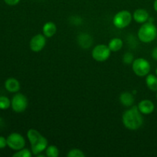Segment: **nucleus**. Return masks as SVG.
I'll use <instances>...</instances> for the list:
<instances>
[{
    "instance_id": "nucleus-1",
    "label": "nucleus",
    "mask_w": 157,
    "mask_h": 157,
    "mask_svg": "<svg viewBox=\"0 0 157 157\" xmlns=\"http://www.w3.org/2000/svg\"><path fill=\"white\" fill-rule=\"evenodd\" d=\"M122 121L126 128L130 130H136L140 128L144 124V117L138 107L133 106L124 112Z\"/></svg>"
},
{
    "instance_id": "nucleus-2",
    "label": "nucleus",
    "mask_w": 157,
    "mask_h": 157,
    "mask_svg": "<svg viewBox=\"0 0 157 157\" xmlns=\"http://www.w3.org/2000/svg\"><path fill=\"white\" fill-rule=\"evenodd\" d=\"M28 139L31 144V150L35 156L42 153L48 147V140L38 130L30 129L27 133Z\"/></svg>"
},
{
    "instance_id": "nucleus-3",
    "label": "nucleus",
    "mask_w": 157,
    "mask_h": 157,
    "mask_svg": "<svg viewBox=\"0 0 157 157\" xmlns=\"http://www.w3.org/2000/svg\"><path fill=\"white\" fill-rule=\"evenodd\" d=\"M138 38L144 43H150L154 41L157 36V29L153 22H145L138 31Z\"/></svg>"
},
{
    "instance_id": "nucleus-4",
    "label": "nucleus",
    "mask_w": 157,
    "mask_h": 157,
    "mask_svg": "<svg viewBox=\"0 0 157 157\" xmlns=\"http://www.w3.org/2000/svg\"><path fill=\"white\" fill-rule=\"evenodd\" d=\"M150 64L144 58L135 59L132 63V69L133 72L139 77H145L150 73Z\"/></svg>"
},
{
    "instance_id": "nucleus-5",
    "label": "nucleus",
    "mask_w": 157,
    "mask_h": 157,
    "mask_svg": "<svg viewBox=\"0 0 157 157\" xmlns=\"http://www.w3.org/2000/svg\"><path fill=\"white\" fill-rule=\"evenodd\" d=\"M133 15L129 11L122 10L117 12L113 18V23L117 29H122L127 27L130 24Z\"/></svg>"
},
{
    "instance_id": "nucleus-6",
    "label": "nucleus",
    "mask_w": 157,
    "mask_h": 157,
    "mask_svg": "<svg viewBox=\"0 0 157 157\" xmlns=\"http://www.w3.org/2000/svg\"><path fill=\"white\" fill-rule=\"evenodd\" d=\"M111 51L109 48L108 45L105 44H98L94 48L92 51V57L94 59L99 62L107 61L110 56Z\"/></svg>"
},
{
    "instance_id": "nucleus-7",
    "label": "nucleus",
    "mask_w": 157,
    "mask_h": 157,
    "mask_svg": "<svg viewBox=\"0 0 157 157\" xmlns=\"http://www.w3.org/2000/svg\"><path fill=\"white\" fill-rule=\"evenodd\" d=\"M7 146L13 150H20L25 146V138L18 133H12L8 136Z\"/></svg>"
},
{
    "instance_id": "nucleus-8",
    "label": "nucleus",
    "mask_w": 157,
    "mask_h": 157,
    "mask_svg": "<svg viewBox=\"0 0 157 157\" xmlns=\"http://www.w3.org/2000/svg\"><path fill=\"white\" fill-rule=\"evenodd\" d=\"M12 110L16 113L25 111L28 107V99L22 94H16L11 101Z\"/></svg>"
},
{
    "instance_id": "nucleus-9",
    "label": "nucleus",
    "mask_w": 157,
    "mask_h": 157,
    "mask_svg": "<svg viewBox=\"0 0 157 157\" xmlns=\"http://www.w3.org/2000/svg\"><path fill=\"white\" fill-rule=\"evenodd\" d=\"M46 44V37L41 34H38L35 35L33 38L31 39L29 45L30 48L32 52H41L44 48Z\"/></svg>"
},
{
    "instance_id": "nucleus-10",
    "label": "nucleus",
    "mask_w": 157,
    "mask_h": 157,
    "mask_svg": "<svg viewBox=\"0 0 157 157\" xmlns=\"http://www.w3.org/2000/svg\"><path fill=\"white\" fill-rule=\"evenodd\" d=\"M138 109L143 114H150L154 110V104L150 100H143L138 104Z\"/></svg>"
},
{
    "instance_id": "nucleus-11",
    "label": "nucleus",
    "mask_w": 157,
    "mask_h": 157,
    "mask_svg": "<svg viewBox=\"0 0 157 157\" xmlns=\"http://www.w3.org/2000/svg\"><path fill=\"white\" fill-rule=\"evenodd\" d=\"M133 19L135 21L140 24H144V23L147 22L150 18V15H149L148 12L144 9H138L133 12Z\"/></svg>"
},
{
    "instance_id": "nucleus-12",
    "label": "nucleus",
    "mask_w": 157,
    "mask_h": 157,
    "mask_svg": "<svg viewBox=\"0 0 157 157\" xmlns=\"http://www.w3.org/2000/svg\"><path fill=\"white\" fill-rule=\"evenodd\" d=\"M78 43L82 48H89L93 44V38L89 34L81 33L78 36Z\"/></svg>"
},
{
    "instance_id": "nucleus-13",
    "label": "nucleus",
    "mask_w": 157,
    "mask_h": 157,
    "mask_svg": "<svg viewBox=\"0 0 157 157\" xmlns=\"http://www.w3.org/2000/svg\"><path fill=\"white\" fill-rule=\"evenodd\" d=\"M5 87L6 90L11 93H16L20 90L19 81L13 78H10L6 80L5 83Z\"/></svg>"
},
{
    "instance_id": "nucleus-14",
    "label": "nucleus",
    "mask_w": 157,
    "mask_h": 157,
    "mask_svg": "<svg viewBox=\"0 0 157 157\" xmlns=\"http://www.w3.org/2000/svg\"><path fill=\"white\" fill-rule=\"evenodd\" d=\"M43 35L47 38H52L55 35L57 32L56 25L52 21H48L44 25L42 29Z\"/></svg>"
},
{
    "instance_id": "nucleus-15",
    "label": "nucleus",
    "mask_w": 157,
    "mask_h": 157,
    "mask_svg": "<svg viewBox=\"0 0 157 157\" xmlns=\"http://www.w3.org/2000/svg\"><path fill=\"white\" fill-rule=\"evenodd\" d=\"M135 101V98L133 97V94L130 92H124L121 94L120 96V101L123 105L126 107H131Z\"/></svg>"
},
{
    "instance_id": "nucleus-16",
    "label": "nucleus",
    "mask_w": 157,
    "mask_h": 157,
    "mask_svg": "<svg viewBox=\"0 0 157 157\" xmlns=\"http://www.w3.org/2000/svg\"><path fill=\"white\" fill-rule=\"evenodd\" d=\"M123 44L124 42L121 38H114L110 40L108 44V47L111 52H118L122 48Z\"/></svg>"
},
{
    "instance_id": "nucleus-17",
    "label": "nucleus",
    "mask_w": 157,
    "mask_h": 157,
    "mask_svg": "<svg viewBox=\"0 0 157 157\" xmlns=\"http://www.w3.org/2000/svg\"><path fill=\"white\" fill-rule=\"evenodd\" d=\"M146 84L152 91H157V77L153 75H149L146 79Z\"/></svg>"
},
{
    "instance_id": "nucleus-18",
    "label": "nucleus",
    "mask_w": 157,
    "mask_h": 157,
    "mask_svg": "<svg viewBox=\"0 0 157 157\" xmlns=\"http://www.w3.org/2000/svg\"><path fill=\"white\" fill-rule=\"evenodd\" d=\"M45 155L48 157H58L59 155V150L56 146L51 145L46 148Z\"/></svg>"
},
{
    "instance_id": "nucleus-19",
    "label": "nucleus",
    "mask_w": 157,
    "mask_h": 157,
    "mask_svg": "<svg viewBox=\"0 0 157 157\" xmlns=\"http://www.w3.org/2000/svg\"><path fill=\"white\" fill-rule=\"evenodd\" d=\"M32 151V150H31ZM29 149H21L18 150L15 153L12 155L13 157H31L32 155V152H31Z\"/></svg>"
},
{
    "instance_id": "nucleus-20",
    "label": "nucleus",
    "mask_w": 157,
    "mask_h": 157,
    "mask_svg": "<svg viewBox=\"0 0 157 157\" xmlns=\"http://www.w3.org/2000/svg\"><path fill=\"white\" fill-rule=\"evenodd\" d=\"M11 105V101L7 97L0 96V109L7 110Z\"/></svg>"
},
{
    "instance_id": "nucleus-21",
    "label": "nucleus",
    "mask_w": 157,
    "mask_h": 157,
    "mask_svg": "<svg viewBox=\"0 0 157 157\" xmlns=\"http://www.w3.org/2000/svg\"><path fill=\"white\" fill-rule=\"evenodd\" d=\"M68 157H84L85 154L79 149H72L67 154Z\"/></svg>"
},
{
    "instance_id": "nucleus-22",
    "label": "nucleus",
    "mask_w": 157,
    "mask_h": 157,
    "mask_svg": "<svg viewBox=\"0 0 157 157\" xmlns=\"http://www.w3.org/2000/svg\"><path fill=\"white\" fill-rule=\"evenodd\" d=\"M123 61H124V62L127 64H131V63H133V61H134L133 54L130 53V52H127V53L124 55V57H123Z\"/></svg>"
},
{
    "instance_id": "nucleus-23",
    "label": "nucleus",
    "mask_w": 157,
    "mask_h": 157,
    "mask_svg": "<svg viewBox=\"0 0 157 157\" xmlns=\"http://www.w3.org/2000/svg\"><path fill=\"white\" fill-rule=\"evenodd\" d=\"M7 146V139L3 136H0V149H3Z\"/></svg>"
},
{
    "instance_id": "nucleus-24",
    "label": "nucleus",
    "mask_w": 157,
    "mask_h": 157,
    "mask_svg": "<svg viewBox=\"0 0 157 157\" xmlns=\"http://www.w3.org/2000/svg\"><path fill=\"white\" fill-rule=\"evenodd\" d=\"M5 2L9 6H15L20 2V0H4Z\"/></svg>"
},
{
    "instance_id": "nucleus-25",
    "label": "nucleus",
    "mask_w": 157,
    "mask_h": 157,
    "mask_svg": "<svg viewBox=\"0 0 157 157\" xmlns=\"http://www.w3.org/2000/svg\"><path fill=\"white\" fill-rule=\"evenodd\" d=\"M72 18H73V21H74L73 23L75 25H80V24H81V22H82V21H81V19L80 17L74 16Z\"/></svg>"
},
{
    "instance_id": "nucleus-26",
    "label": "nucleus",
    "mask_w": 157,
    "mask_h": 157,
    "mask_svg": "<svg viewBox=\"0 0 157 157\" xmlns=\"http://www.w3.org/2000/svg\"><path fill=\"white\" fill-rule=\"evenodd\" d=\"M152 57H153V59L157 61V48H155L152 52Z\"/></svg>"
},
{
    "instance_id": "nucleus-27",
    "label": "nucleus",
    "mask_w": 157,
    "mask_h": 157,
    "mask_svg": "<svg viewBox=\"0 0 157 157\" xmlns=\"http://www.w3.org/2000/svg\"><path fill=\"white\" fill-rule=\"evenodd\" d=\"M153 8H154L155 11L157 12V0H155L154 4H153Z\"/></svg>"
},
{
    "instance_id": "nucleus-28",
    "label": "nucleus",
    "mask_w": 157,
    "mask_h": 157,
    "mask_svg": "<svg viewBox=\"0 0 157 157\" xmlns=\"http://www.w3.org/2000/svg\"><path fill=\"white\" fill-rule=\"evenodd\" d=\"M156 76H157V68H156Z\"/></svg>"
},
{
    "instance_id": "nucleus-29",
    "label": "nucleus",
    "mask_w": 157,
    "mask_h": 157,
    "mask_svg": "<svg viewBox=\"0 0 157 157\" xmlns=\"http://www.w3.org/2000/svg\"><path fill=\"white\" fill-rule=\"evenodd\" d=\"M156 98H157V93H156Z\"/></svg>"
}]
</instances>
